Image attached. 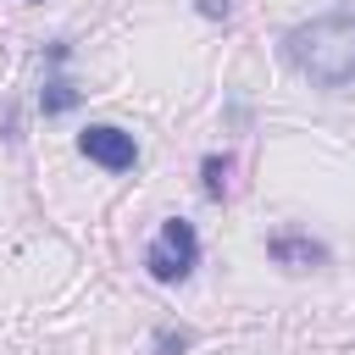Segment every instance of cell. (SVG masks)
Segmentation results:
<instances>
[{
  "label": "cell",
  "mask_w": 355,
  "mask_h": 355,
  "mask_svg": "<svg viewBox=\"0 0 355 355\" xmlns=\"http://www.w3.org/2000/svg\"><path fill=\"white\" fill-rule=\"evenodd\" d=\"M283 55L294 72H305L322 89H338L355 78V11H322L283 33Z\"/></svg>",
  "instance_id": "1"
},
{
  "label": "cell",
  "mask_w": 355,
  "mask_h": 355,
  "mask_svg": "<svg viewBox=\"0 0 355 355\" xmlns=\"http://www.w3.org/2000/svg\"><path fill=\"white\" fill-rule=\"evenodd\" d=\"M22 6H39V0H22Z\"/></svg>",
  "instance_id": "10"
},
{
  "label": "cell",
  "mask_w": 355,
  "mask_h": 355,
  "mask_svg": "<svg viewBox=\"0 0 355 355\" xmlns=\"http://www.w3.org/2000/svg\"><path fill=\"white\" fill-rule=\"evenodd\" d=\"M200 6V17H211V22H227L233 17V0H194Z\"/></svg>",
  "instance_id": "8"
},
{
  "label": "cell",
  "mask_w": 355,
  "mask_h": 355,
  "mask_svg": "<svg viewBox=\"0 0 355 355\" xmlns=\"http://www.w3.org/2000/svg\"><path fill=\"white\" fill-rule=\"evenodd\" d=\"M78 150H83L100 172H133V166H139V139H133L128 128H116V122H89V128L78 133Z\"/></svg>",
  "instance_id": "3"
},
{
  "label": "cell",
  "mask_w": 355,
  "mask_h": 355,
  "mask_svg": "<svg viewBox=\"0 0 355 355\" xmlns=\"http://www.w3.org/2000/svg\"><path fill=\"white\" fill-rule=\"evenodd\" d=\"M78 105H83V89H78L67 72H50L44 89H39V111H44V116H67V111H78Z\"/></svg>",
  "instance_id": "5"
},
{
  "label": "cell",
  "mask_w": 355,
  "mask_h": 355,
  "mask_svg": "<svg viewBox=\"0 0 355 355\" xmlns=\"http://www.w3.org/2000/svg\"><path fill=\"white\" fill-rule=\"evenodd\" d=\"M227 172H233V161L211 150V155L200 161V194H205V200H227Z\"/></svg>",
  "instance_id": "6"
},
{
  "label": "cell",
  "mask_w": 355,
  "mask_h": 355,
  "mask_svg": "<svg viewBox=\"0 0 355 355\" xmlns=\"http://www.w3.org/2000/svg\"><path fill=\"white\" fill-rule=\"evenodd\" d=\"M150 344H155V355H183L194 338H189L183 327H155V338H150Z\"/></svg>",
  "instance_id": "7"
},
{
  "label": "cell",
  "mask_w": 355,
  "mask_h": 355,
  "mask_svg": "<svg viewBox=\"0 0 355 355\" xmlns=\"http://www.w3.org/2000/svg\"><path fill=\"white\" fill-rule=\"evenodd\" d=\"M266 261L283 266V272H316V266H327L333 255H327L322 239H311V233H300V227H277V233L266 239Z\"/></svg>",
  "instance_id": "4"
},
{
  "label": "cell",
  "mask_w": 355,
  "mask_h": 355,
  "mask_svg": "<svg viewBox=\"0 0 355 355\" xmlns=\"http://www.w3.org/2000/svg\"><path fill=\"white\" fill-rule=\"evenodd\" d=\"M144 266H150V277L155 283H183L194 266H200V233H194V222H183V216H166L161 227H155V239H150V250H144Z\"/></svg>",
  "instance_id": "2"
},
{
  "label": "cell",
  "mask_w": 355,
  "mask_h": 355,
  "mask_svg": "<svg viewBox=\"0 0 355 355\" xmlns=\"http://www.w3.org/2000/svg\"><path fill=\"white\" fill-rule=\"evenodd\" d=\"M67 55H72V44H67V39H50V44H44V61H50L55 72L67 67Z\"/></svg>",
  "instance_id": "9"
}]
</instances>
